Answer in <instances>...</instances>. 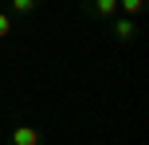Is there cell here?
Returning <instances> with one entry per match:
<instances>
[{
    "label": "cell",
    "instance_id": "6da1fadb",
    "mask_svg": "<svg viewBox=\"0 0 149 145\" xmlns=\"http://www.w3.org/2000/svg\"><path fill=\"white\" fill-rule=\"evenodd\" d=\"M106 31H110L114 43H137V35H141V28H137V20H130V16H114V20H106Z\"/></svg>",
    "mask_w": 149,
    "mask_h": 145
},
{
    "label": "cell",
    "instance_id": "7a4b0ae2",
    "mask_svg": "<svg viewBox=\"0 0 149 145\" xmlns=\"http://www.w3.org/2000/svg\"><path fill=\"white\" fill-rule=\"evenodd\" d=\"M79 16H82V20L106 24V20L118 16V0H79Z\"/></svg>",
    "mask_w": 149,
    "mask_h": 145
},
{
    "label": "cell",
    "instance_id": "3957f363",
    "mask_svg": "<svg viewBox=\"0 0 149 145\" xmlns=\"http://www.w3.org/2000/svg\"><path fill=\"white\" fill-rule=\"evenodd\" d=\"M8 145H47L43 133H39V126L31 122H12V130H8Z\"/></svg>",
    "mask_w": 149,
    "mask_h": 145
},
{
    "label": "cell",
    "instance_id": "277c9868",
    "mask_svg": "<svg viewBox=\"0 0 149 145\" xmlns=\"http://www.w3.org/2000/svg\"><path fill=\"white\" fill-rule=\"evenodd\" d=\"M4 8L16 16V20H28V16H36L39 8H43V0H8Z\"/></svg>",
    "mask_w": 149,
    "mask_h": 145
},
{
    "label": "cell",
    "instance_id": "5b68a950",
    "mask_svg": "<svg viewBox=\"0 0 149 145\" xmlns=\"http://www.w3.org/2000/svg\"><path fill=\"white\" fill-rule=\"evenodd\" d=\"M149 0H118V16H130V20H137V16L145 12Z\"/></svg>",
    "mask_w": 149,
    "mask_h": 145
},
{
    "label": "cell",
    "instance_id": "8992f818",
    "mask_svg": "<svg viewBox=\"0 0 149 145\" xmlns=\"http://www.w3.org/2000/svg\"><path fill=\"white\" fill-rule=\"evenodd\" d=\"M16 28H20V20H16L8 8H0V39H8V35H16Z\"/></svg>",
    "mask_w": 149,
    "mask_h": 145
}]
</instances>
